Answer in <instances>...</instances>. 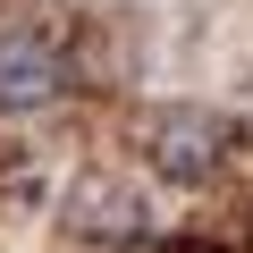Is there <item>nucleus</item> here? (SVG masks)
<instances>
[{
  "label": "nucleus",
  "instance_id": "1",
  "mask_svg": "<svg viewBox=\"0 0 253 253\" xmlns=\"http://www.w3.org/2000/svg\"><path fill=\"white\" fill-rule=\"evenodd\" d=\"M228 152H236V126L219 118V110H161L152 126H144V161L169 177V186H211L219 169H228Z\"/></svg>",
  "mask_w": 253,
  "mask_h": 253
},
{
  "label": "nucleus",
  "instance_id": "2",
  "mask_svg": "<svg viewBox=\"0 0 253 253\" xmlns=\"http://www.w3.org/2000/svg\"><path fill=\"white\" fill-rule=\"evenodd\" d=\"M68 101V59L42 26H0V118H42Z\"/></svg>",
  "mask_w": 253,
  "mask_h": 253
}]
</instances>
